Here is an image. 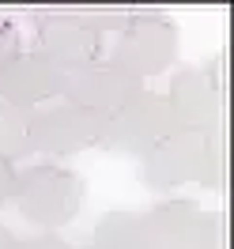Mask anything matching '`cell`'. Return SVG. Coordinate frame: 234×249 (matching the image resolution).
<instances>
[{"label": "cell", "mask_w": 234, "mask_h": 249, "mask_svg": "<svg viewBox=\"0 0 234 249\" xmlns=\"http://www.w3.org/2000/svg\"><path fill=\"white\" fill-rule=\"evenodd\" d=\"M102 128L106 117L91 113V109H79L72 102H49V106L31 109L27 117V136H31V151H42L49 159H68L79 151H91L102 140Z\"/></svg>", "instance_id": "277c9868"}, {"label": "cell", "mask_w": 234, "mask_h": 249, "mask_svg": "<svg viewBox=\"0 0 234 249\" xmlns=\"http://www.w3.org/2000/svg\"><path fill=\"white\" fill-rule=\"evenodd\" d=\"M212 159V128H174L140 159V181L151 193H174L181 185L204 181Z\"/></svg>", "instance_id": "3957f363"}, {"label": "cell", "mask_w": 234, "mask_h": 249, "mask_svg": "<svg viewBox=\"0 0 234 249\" xmlns=\"http://www.w3.org/2000/svg\"><path fill=\"white\" fill-rule=\"evenodd\" d=\"M83 200H87V181L61 162H34L27 170H19L16 196H12L19 215L31 227L53 234L79 215Z\"/></svg>", "instance_id": "6da1fadb"}, {"label": "cell", "mask_w": 234, "mask_h": 249, "mask_svg": "<svg viewBox=\"0 0 234 249\" xmlns=\"http://www.w3.org/2000/svg\"><path fill=\"white\" fill-rule=\"evenodd\" d=\"M16 181H19V166L0 162V208L12 204V196H16Z\"/></svg>", "instance_id": "e0dca14e"}, {"label": "cell", "mask_w": 234, "mask_h": 249, "mask_svg": "<svg viewBox=\"0 0 234 249\" xmlns=\"http://www.w3.org/2000/svg\"><path fill=\"white\" fill-rule=\"evenodd\" d=\"M174 128H178V124H174V113H170V106H166L162 91H147V87H144L128 106H121L117 113L106 117V128H102L98 147H106L113 155L144 159L166 132H174Z\"/></svg>", "instance_id": "5b68a950"}, {"label": "cell", "mask_w": 234, "mask_h": 249, "mask_svg": "<svg viewBox=\"0 0 234 249\" xmlns=\"http://www.w3.org/2000/svg\"><path fill=\"white\" fill-rule=\"evenodd\" d=\"M178 49H181V31H178V23L170 16L132 12V19L113 38L109 61L117 68H125V72H132L136 79H151L174 68Z\"/></svg>", "instance_id": "7a4b0ae2"}, {"label": "cell", "mask_w": 234, "mask_h": 249, "mask_svg": "<svg viewBox=\"0 0 234 249\" xmlns=\"http://www.w3.org/2000/svg\"><path fill=\"white\" fill-rule=\"evenodd\" d=\"M200 249H227V212L223 208L208 215V238Z\"/></svg>", "instance_id": "9a60e30c"}, {"label": "cell", "mask_w": 234, "mask_h": 249, "mask_svg": "<svg viewBox=\"0 0 234 249\" xmlns=\"http://www.w3.org/2000/svg\"><path fill=\"white\" fill-rule=\"evenodd\" d=\"M68 12H72L87 31L102 34V38H106L109 31L117 34L128 19H132V12H125V8H91V4H83V8H68Z\"/></svg>", "instance_id": "4fadbf2b"}, {"label": "cell", "mask_w": 234, "mask_h": 249, "mask_svg": "<svg viewBox=\"0 0 234 249\" xmlns=\"http://www.w3.org/2000/svg\"><path fill=\"white\" fill-rule=\"evenodd\" d=\"M12 249H68V242L53 231H38V234H31V238H16Z\"/></svg>", "instance_id": "2e32d148"}, {"label": "cell", "mask_w": 234, "mask_h": 249, "mask_svg": "<svg viewBox=\"0 0 234 249\" xmlns=\"http://www.w3.org/2000/svg\"><path fill=\"white\" fill-rule=\"evenodd\" d=\"M61 91H64V72L31 49H23L16 61L0 68V102L16 109L31 113L38 106H49L61 98Z\"/></svg>", "instance_id": "30bf717a"}, {"label": "cell", "mask_w": 234, "mask_h": 249, "mask_svg": "<svg viewBox=\"0 0 234 249\" xmlns=\"http://www.w3.org/2000/svg\"><path fill=\"white\" fill-rule=\"evenodd\" d=\"M208 215L212 212H204L189 196L159 200L147 212H140L144 242L147 249H200L208 238Z\"/></svg>", "instance_id": "ba28073f"}, {"label": "cell", "mask_w": 234, "mask_h": 249, "mask_svg": "<svg viewBox=\"0 0 234 249\" xmlns=\"http://www.w3.org/2000/svg\"><path fill=\"white\" fill-rule=\"evenodd\" d=\"M12 246H16V234H12L4 223H0V249H12Z\"/></svg>", "instance_id": "ac0fdd59"}, {"label": "cell", "mask_w": 234, "mask_h": 249, "mask_svg": "<svg viewBox=\"0 0 234 249\" xmlns=\"http://www.w3.org/2000/svg\"><path fill=\"white\" fill-rule=\"evenodd\" d=\"M102 34L87 31L68 8H42L34 12V38L31 53L46 57L61 72H76L91 61H102Z\"/></svg>", "instance_id": "8992f818"}, {"label": "cell", "mask_w": 234, "mask_h": 249, "mask_svg": "<svg viewBox=\"0 0 234 249\" xmlns=\"http://www.w3.org/2000/svg\"><path fill=\"white\" fill-rule=\"evenodd\" d=\"M23 31H19V23L12 16H0V68L8 61H16L19 53H23Z\"/></svg>", "instance_id": "5bb4252c"}, {"label": "cell", "mask_w": 234, "mask_h": 249, "mask_svg": "<svg viewBox=\"0 0 234 249\" xmlns=\"http://www.w3.org/2000/svg\"><path fill=\"white\" fill-rule=\"evenodd\" d=\"M27 109H16L8 102H0V162L19 166L31 155V136H27Z\"/></svg>", "instance_id": "7c38bea8"}, {"label": "cell", "mask_w": 234, "mask_h": 249, "mask_svg": "<svg viewBox=\"0 0 234 249\" xmlns=\"http://www.w3.org/2000/svg\"><path fill=\"white\" fill-rule=\"evenodd\" d=\"M87 249H147L140 212H125V208L106 212V215L94 223L91 246Z\"/></svg>", "instance_id": "8fae6325"}, {"label": "cell", "mask_w": 234, "mask_h": 249, "mask_svg": "<svg viewBox=\"0 0 234 249\" xmlns=\"http://www.w3.org/2000/svg\"><path fill=\"white\" fill-rule=\"evenodd\" d=\"M140 91H144V79H136L132 72L117 68L109 57H102V61H91L83 68H76V72H64L61 98L79 106V109H91V113L109 117L121 106H128Z\"/></svg>", "instance_id": "52a82bcc"}, {"label": "cell", "mask_w": 234, "mask_h": 249, "mask_svg": "<svg viewBox=\"0 0 234 249\" xmlns=\"http://www.w3.org/2000/svg\"><path fill=\"white\" fill-rule=\"evenodd\" d=\"M166 106L174 113L178 128H212L223 117V91L219 83L208 76V68L200 64H181L174 68L170 87H166Z\"/></svg>", "instance_id": "9c48e42d"}]
</instances>
